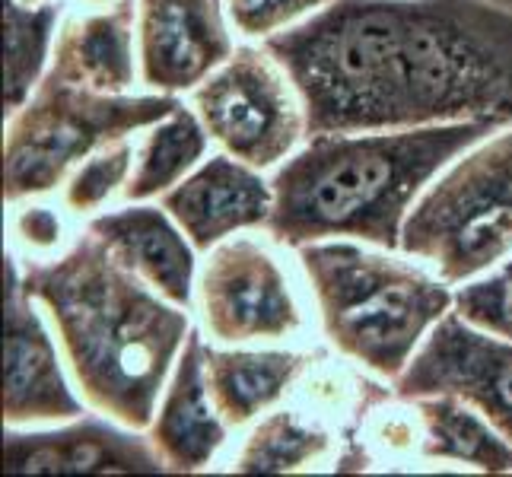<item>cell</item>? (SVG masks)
<instances>
[{
  "mask_svg": "<svg viewBox=\"0 0 512 477\" xmlns=\"http://www.w3.org/2000/svg\"><path fill=\"white\" fill-rule=\"evenodd\" d=\"M264 48L309 134L512 125V10L493 0H331Z\"/></svg>",
  "mask_w": 512,
  "mask_h": 477,
  "instance_id": "cell-1",
  "label": "cell"
},
{
  "mask_svg": "<svg viewBox=\"0 0 512 477\" xmlns=\"http://www.w3.org/2000/svg\"><path fill=\"white\" fill-rule=\"evenodd\" d=\"M20 277L55 322L83 398L125 427L150 430L191 334L185 306L125 268L96 233Z\"/></svg>",
  "mask_w": 512,
  "mask_h": 477,
  "instance_id": "cell-2",
  "label": "cell"
},
{
  "mask_svg": "<svg viewBox=\"0 0 512 477\" xmlns=\"http://www.w3.org/2000/svg\"><path fill=\"white\" fill-rule=\"evenodd\" d=\"M493 128L500 125L455 121L404 131L312 134L271 179V236L293 249L331 236L401 249V229L417 194Z\"/></svg>",
  "mask_w": 512,
  "mask_h": 477,
  "instance_id": "cell-3",
  "label": "cell"
},
{
  "mask_svg": "<svg viewBox=\"0 0 512 477\" xmlns=\"http://www.w3.org/2000/svg\"><path fill=\"white\" fill-rule=\"evenodd\" d=\"M299 261L331 344L385 379L408 369L455 303L443 280L350 242H309L299 249Z\"/></svg>",
  "mask_w": 512,
  "mask_h": 477,
  "instance_id": "cell-4",
  "label": "cell"
},
{
  "mask_svg": "<svg viewBox=\"0 0 512 477\" xmlns=\"http://www.w3.org/2000/svg\"><path fill=\"white\" fill-rule=\"evenodd\" d=\"M179 109L169 93H99L48 67L32 96L13 112L4 140V194L23 201L55 188L70 166L137 128H153Z\"/></svg>",
  "mask_w": 512,
  "mask_h": 477,
  "instance_id": "cell-5",
  "label": "cell"
},
{
  "mask_svg": "<svg viewBox=\"0 0 512 477\" xmlns=\"http://www.w3.org/2000/svg\"><path fill=\"white\" fill-rule=\"evenodd\" d=\"M401 249L462 284L512 252V128L474 144L414 204Z\"/></svg>",
  "mask_w": 512,
  "mask_h": 477,
  "instance_id": "cell-6",
  "label": "cell"
},
{
  "mask_svg": "<svg viewBox=\"0 0 512 477\" xmlns=\"http://www.w3.org/2000/svg\"><path fill=\"white\" fill-rule=\"evenodd\" d=\"M207 134L255 169L277 166L306 131V109L290 74L268 48H236L194 90Z\"/></svg>",
  "mask_w": 512,
  "mask_h": 477,
  "instance_id": "cell-7",
  "label": "cell"
},
{
  "mask_svg": "<svg viewBox=\"0 0 512 477\" xmlns=\"http://www.w3.org/2000/svg\"><path fill=\"white\" fill-rule=\"evenodd\" d=\"M401 398L458 395L512 443V341L449 312L395 379Z\"/></svg>",
  "mask_w": 512,
  "mask_h": 477,
  "instance_id": "cell-8",
  "label": "cell"
},
{
  "mask_svg": "<svg viewBox=\"0 0 512 477\" xmlns=\"http://www.w3.org/2000/svg\"><path fill=\"white\" fill-rule=\"evenodd\" d=\"M198 293L204 328L223 344L277 341L303 322L287 274L252 239L214 245Z\"/></svg>",
  "mask_w": 512,
  "mask_h": 477,
  "instance_id": "cell-9",
  "label": "cell"
},
{
  "mask_svg": "<svg viewBox=\"0 0 512 477\" xmlns=\"http://www.w3.org/2000/svg\"><path fill=\"white\" fill-rule=\"evenodd\" d=\"M140 77L153 93H182L233 58L220 0H140Z\"/></svg>",
  "mask_w": 512,
  "mask_h": 477,
  "instance_id": "cell-10",
  "label": "cell"
},
{
  "mask_svg": "<svg viewBox=\"0 0 512 477\" xmlns=\"http://www.w3.org/2000/svg\"><path fill=\"white\" fill-rule=\"evenodd\" d=\"M35 299L26 293L20 264L10 261L7 274V388L4 417L10 427L29 423H67L83 414V404L67 385Z\"/></svg>",
  "mask_w": 512,
  "mask_h": 477,
  "instance_id": "cell-11",
  "label": "cell"
},
{
  "mask_svg": "<svg viewBox=\"0 0 512 477\" xmlns=\"http://www.w3.org/2000/svg\"><path fill=\"white\" fill-rule=\"evenodd\" d=\"M10 474H105V471H166L150 436L125 423L74 417L58 430L23 433L10 427L4 443Z\"/></svg>",
  "mask_w": 512,
  "mask_h": 477,
  "instance_id": "cell-12",
  "label": "cell"
},
{
  "mask_svg": "<svg viewBox=\"0 0 512 477\" xmlns=\"http://www.w3.org/2000/svg\"><path fill=\"white\" fill-rule=\"evenodd\" d=\"M163 207L185 229L194 249L210 252L236 229L268 226L274 188L242 159L210 156L163 194Z\"/></svg>",
  "mask_w": 512,
  "mask_h": 477,
  "instance_id": "cell-13",
  "label": "cell"
},
{
  "mask_svg": "<svg viewBox=\"0 0 512 477\" xmlns=\"http://www.w3.org/2000/svg\"><path fill=\"white\" fill-rule=\"evenodd\" d=\"M223 423L207 388V347L191 331L150 423V443L169 471H201L223 446Z\"/></svg>",
  "mask_w": 512,
  "mask_h": 477,
  "instance_id": "cell-14",
  "label": "cell"
},
{
  "mask_svg": "<svg viewBox=\"0 0 512 477\" xmlns=\"http://www.w3.org/2000/svg\"><path fill=\"white\" fill-rule=\"evenodd\" d=\"M169 217L166 207H128L96 217L90 233H96L105 249L153 290H160L175 306H188L194 287V252Z\"/></svg>",
  "mask_w": 512,
  "mask_h": 477,
  "instance_id": "cell-15",
  "label": "cell"
},
{
  "mask_svg": "<svg viewBox=\"0 0 512 477\" xmlns=\"http://www.w3.org/2000/svg\"><path fill=\"white\" fill-rule=\"evenodd\" d=\"M51 70L99 93H125L134 83V4L74 20L55 42Z\"/></svg>",
  "mask_w": 512,
  "mask_h": 477,
  "instance_id": "cell-16",
  "label": "cell"
},
{
  "mask_svg": "<svg viewBox=\"0 0 512 477\" xmlns=\"http://www.w3.org/2000/svg\"><path fill=\"white\" fill-rule=\"evenodd\" d=\"M306 369L303 353L287 350H207V388L229 427H242L274 401Z\"/></svg>",
  "mask_w": 512,
  "mask_h": 477,
  "instance_id": "cell-17",
  "label": "cell"
},
{
  "mask_svg": "<svg viewBox=\"0 0 512 477\" xmlns=\"http://www.w3.org/2000/svg\"><path fill=\"white\" fill-rule=\"evenodd\" d=\"M423 420V455L462 462L478 471H512V443L458 395L414 398Z\"/></svg>",
  "mask_w": 512,
  "mask_h": 477,
  "instance_id": "cell-18",
  "label": "cell"
},
{
  "mask_svg": "<svg viewBox=\"0 0 512 477\" xmlns=\"http://www.w3.org/2000/svg\"><path fill=\"white\" fill-rule=\"evenodd\" d=\"M207 128L198 112L179 105L172 115L156 121L137 153V169L125 188L128 201H147L153 194H166L201 163L207 153Z\"/></svg>",
  "mask_w": 512,
  "mask_h": 477,
  "instance_id": "cell-19",
  "label": "cell"
},
{
  "mask_svg": "<svg viewBox=\"0 0 512 477\" xmlns=\"http://www.w3.org/2000/svg\"><path fill=\"white\" fill-rule=\"evenodd\" d=\"M61 7L58 4H20L7 0V112H16L48 74V51L55 42Z\"/></svg>",
  "mask_w": 512,
  "mask_h": 477,
  "instance_id": "cell-20",
  "label": "cell"
},
{
  "mask_svg": "<svg viewBox=\"0 0 512 477\" xmlns=\"http://www.w3.org/2000/svg\"><path fill=\"white\" fill-rule=\"evenodd\" d=\"M328 452V433L312 427L293 411L264 417L236 458V471L245 474H280L299 471Z\"/></svg>",
  "mask_w": 512,
  "mask_h": 477,
  "instance_id": "cell-21",
  "label": "cell"
},
{
  "mask_svg": "<svg viewBox=\"0 0 512 477\" xmlns=\"http://www.w3.org/2000/svg\"><path fill=\"white\" fill-rule=\"evenodd\" d=\"M458 315L471 325L512 341V258L455 296Z\"/></svg>",
  "mask_w": 512,
  "mask_h": 477,
  "instance_id": "cell-22",
  "label": "cell"
},
{
  "mask_svg": "<svg viewBox=\"0 0 512 477\" xmlns=\"http://www.w3.org/2000/svg\"><path fill=\"white\" fill-rule=\"evenodd\" d=\"M134 147L125 140L102 147L96 156H90V163H83L74 179L67 185V207L70 210H93L99 207L109 194L125 182V175L131 172Z\"/></svg>",
  "mask_w": 512,
  "mask_h": 477,
  "instance_id": "cell-23",
  "label": "cell"
},
{
  "mask_svg": "<svg viewBox=\"0 0 512 477\" xmlns=\"http://www.w3.org/2000/svg\"><path fill=\"white\" fill-rule=\"evenodd\" d=\"M229 20L249 39H271L274 32L293 26L303 16L328 7L331 0H223Z\"/></svg>",
  "mask_w": 512,
  "mask_h": 477,
  "instance_id": "cell-24",
  "label": "cell"
},
{
  "mask_svg": "<svg viewBox=\"0 0 512 477\" xmlns=\"http://www.w3.org/2000/svg\"><path fill=\"white\" fill-rule=\"evenodd\" d=\"M13 233L32 252H51L64 239V223L51 207H23L13 220Z\"/></svg>",
  "mask_w": 512,
  "mask_h": 477,
  "instance_id": "cell-25",
  "label": "cell"
},
{
  "mask_svg": "<svg viewBox=\"0 0 512 477\" xmlns=\"http://www.w3.org/2000/svg\"><path fill=\"white\" fill-rule=\"evenodd\" d=\"M493 4H500V7H506V10H512V0H493Z\"/></svg>",
  "mask_w": 512,
  "mask_h": 477,
  "instance_id": "cell-26",
  "label": "cell"
},
{
  "mask_svg": "<svg viewBox=\"0 0 512 477\" xmlns=\"http://www.w3.org/2000/svg\"><path fill=\"white\" fill-rule=\"evenodd\" d=\"M20 4H29V7H35V4H45V0H20Z\"/></svg>",
  "mask_w": 512,
  "mask_h": 477,
  "instance_id": "cell-27",
  "label": "cell"
},
{
  "mask_svg": "<svg viewBox=\"0 0 512 477\" xmlns=\"http://www.w3.org/2000/svg\"><path fill=\"white\" fill-rule=\"evenodd\" d=\"M90 4H105V0H90Z\"/></svg>",
  "mask_w": 512,
  "mask_h": 477,
  "instance_id": "cell-28",
  "label": "cell"
}]
</instances>
